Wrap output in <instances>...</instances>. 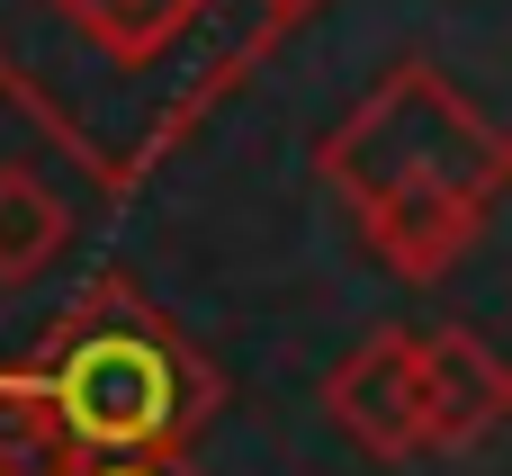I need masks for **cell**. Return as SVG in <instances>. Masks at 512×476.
I'll use <instances>...</instances> for the list:
<instances>
[{
    "label": "cell",
    "instance_id": "cell-6",
    "mask_svg": "<svg viewBox=\"0 0 512 476\" xmlns=\"http://www.w3.org/2000/svg\"><path fill=\"white\" fill-rule=\"evenodd\" d=\"M63 243H72V207L36 180V171H0V288H27V279H45L54 261H63Z\"/></svg>",
    "mask_w": 512,
    "mask_h": 476
},
{
    "label": "cell",
    "instance_id": "cell-5",
    "mask_svg": "<svg viewBox=\"0 0 512 476\" xmlns=\"http://www.w3.org/2000/svg\"><path fill=\"white\" fill-rule=\"evenodd\" d=\"M351 216H360L369 261L396 270V279H441V270H459V261L477 252V234H486V207L459 198V189H432V180L369 189V198H351Z\"/></svg>",
    "mask_w": 512,
    "mask_h": 476
},
{
    "label": "cell",
    "instance_id": "cell-8",
    "mask_svg": "<svg viewBox=\"0 0 512 476\" xmlns=\"http://www.w3.org/2000/svg\"><path fill=\"white\" fill-rule=\"evenodd\" d=\"M90 459L63 441V423H54V405L36 396V378L27 369H9L0 378V476H81Z\"/></svg>",
    "mask_w": 512,
    "mask_h": 476
},
{
    "label": "cell",
    "instance_id": "cell-1",
    "mask_svg": "<svg viewBox=\"0 0 512 476\" xmlns=\"http://www.w3.org/2000/svg\"><path fill=\"white\" fill-rule=\"evenodd\" d=\"M27 378L81 459H189V441L225 414L216 360L117 270L45 324Z\"/></svg>",
    "mask_w": 512,
    "mask_h": 476
},
{
    "label": "cell",
    "instance_id": "cell-2",
    "mask_svg": "<svg viewBox=\"0 0 512 476\" xmlns=\"http://www.w3.org/2000/svg\"><path fill=\"white\" fill-rule=\"evenodd\" d=\"M315 171H324L342 198L432 180V189H459V198L495 207V189L512 180V144L441 63H396V72H378L369 99L315 144Z\"/></svg>",
    "mask_w": 512,
    "mask_h": 476
},
{
    "label": "cell",
    "instance_id": "cell-3",
    "mask_svg": "<svg viewBox=\"0 0 512 476\" xmlns=\"http://www.w3.org/2000/svg\"><path fill=\"white\" fill-rule=\"evenodd\" d=\"M512 414V369L495 360L486 333L468 324H441V333H414V441L459 459L477 441H495Z\"/></svg>",
    "mask_w": 512,
    "mask_h": 476
},
{
    "label": "cell",
    "instance_id": "cell-9",
    "mask_svg": "<svg viewBox=\"0 0 512 476\" xmlns=\"http://www.w3.org/2000/svg\"><path fill=\"white\" fill-rule=\"evenodd\" d=\"M81 476H207L198 459H90Z\"/></svg>",
    "mask_w": 512,
    "mask_h": 476
},
{
    "label": "cell",
    "instance_id": "cell-4",
    "mask_svg": "<svg viewBox=\"0 0 512 476\" xmlns=\"http://www.w3.org/2000/svg\"><path fill=\"white\" fill-rule=\"evenodd\" d=\"M324 414H333V432L351 450H369L387 468L423 459V441H414V333L378 324L369 342H351L333 360V378H324Z\"/></svg>",
    "mask_w": 512,
    "mask_h": 476
},
{
    "label": "cell",
    "instance_id": "cell-7",
    "mask_svg": "<svg viewBox=\"0 0 512 476\" xmlns=\"http://www.w3.org/2000/svg\"><path fill=\"white\" fill-rule=\"evenodd\" d=\"M54 18H63V27H81L99 54L144 63V54H162L180 27H198V18H207V0H54Z\"/></svg>",
    "mask_w": 512,
    "mask_h": 476
}]
</instances>
